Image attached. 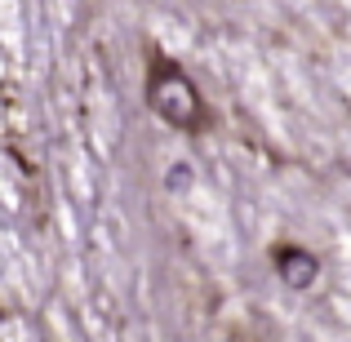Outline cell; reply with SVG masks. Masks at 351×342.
<instances>
[{
  "mask_svg": "<svg viewBox=\"0 0 351 342\" xmlns=\"http://www.w3.org/2000/svg\"><path fill=\"white\" fill-rule=\"evenodd\" d=\"M143 89H147V107H152L165 125L182 129V134H200V129H205V120H209L205 98H200V89L191 85V76L173 58L152 53V58H147V85Z\"/></svg>",
  "mask_w": 351,
  "mask_h": 342,
  "instance_id": "1",
  "label": "cell"
},
{
  "mask_svg": "<svg viewBox=\"0 0 351 342\" xmlns=\"http://www.w3.org/2000/svg\"><path fill=\"white\" fill-rule=\"evenodd\" d=\"M271 258H276V271H280V280L289 284V289H311V284H316V276H320L316 254H307V249H298V245H276Z\"/></svg>",
  "mask_w": 351,
  "mask_h": 342,
  "instance_id": "2",
  "label": "cell"
}]
</instances>
